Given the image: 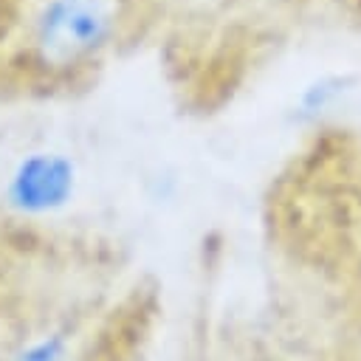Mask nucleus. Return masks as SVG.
I'll return each mask as SVG.
<instances>
[{
	"label": "nucleus",
	"mask_w": 361,
	"mask_h": 361,
	"mask_svg": "<svg viewBox=\"0 0 361 361\" xmlns=\"http://www.w3.org/2000/svg\"><path fill=\"white\" fill-rule=\"evenodd\" d=\"M113 28L116 0H42L31 23V42L45 65L68 68L99 54Z\"/></svg>",
	"instance_id": "nucleus-1"
},
{
	"label": "nucleus",
	"mask_w": 361,
	"mask_h": 361,
	"mask_svg": "<svg viewBox=\"0 0 361 361\" xmlns=\"http://www.w3.org/2000/svg\"><path fill=\"white\" fill-rule=\"evenodd\" d=\"M71 338L62 330H51L42 336H34L28 341H20L6 361H68Z\"/></svg>",
	"instance_id": "nucleus-3"
},
{
	"label": "nucleus",
	"mask_w": 361,
	"mask_h": 361,
	"mask_svg": "<svg viewBox=\"0 0 361 361\" xmlns=\"http://www.w3.org/2000/svg\"><path fill=\"white\" fill-rule=\"evenodd\" d=\"M76 169L59 152H31L17 161L6 180V203L20 217H45L68 206Z\"/></svg>",
	"instance_id": "nucleus-2"
}]
</instances>
